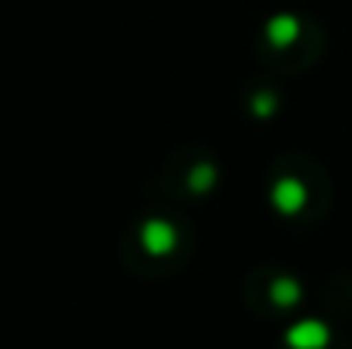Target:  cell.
I'll return each instance as SVG.
<instances>
[{
    "mask_svg": "<svg viewBox=\"0 0 352 349\" xmlns=\"http://www.w3.org/2000/svg\"><path fill=\"white\" fill-rule=\"evenodd\" d=\"M291 344L297 349H322L328 344V331L322 325H316V322H306V325L291 331Z\"/></svg>",
    "mask_w": 352,
    "mask_h": 349,
    "instance_id": "6da1fadb",
    "label": "cell"
}]
</instances>
